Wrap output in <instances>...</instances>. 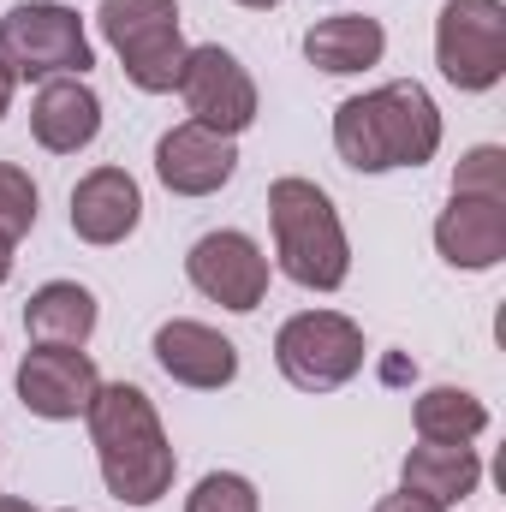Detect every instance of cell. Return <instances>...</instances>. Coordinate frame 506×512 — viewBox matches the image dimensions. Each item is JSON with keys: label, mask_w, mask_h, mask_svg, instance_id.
<instances>
[{"label": "cell", "mask_w": 506, "mask_h": 512, "mask_svg": "<svg viewBox=\"0 0 506 512\" xmlns=\"http://www.w3.org/2000/svg\"><path fill=\"white\" fill-rule=\"evenodd\" d=\"M90 441H96V465H102V483L120 507H155L173 477H179V453L161 429V411L149 405V393L131 382H102L90 411Z\"/></svg>", "instance_id": "6da1fadb"}, {"label": "cell", "mask_w": 506, "mask_h": 512, "mask_svg": "<svg viewBox=\"0 0 506 512\" xmlns=\"http://www.w3.org/2000/svg\"><path fill=\"white\" fill-rule=\"evenodd\" d=\"M441 108L417 78L346 96L334 108V149L352 173H399L441 155Z\"/></svg>", "instance_id": "7a4b0ae2"}, {"label": "cell", "mask_w": 506, "mask_h": 512, "mask_svg": "<svg viewBox=\"0 0 506 512\" xmlns=\"http://www.w3.org/2000/svg\"><path fill=\"white\" fill-rule=\"evenodd\" d=\"M268 233H274V262L292 286L340 292L352 280V239L340 227L334 197L316 179L286 173L268 185Z\"/></svg>", "instance_id": "3957f363"}, {"label": "cell", "mask_w": 506, "mask_h": 512, "mask_svg": "<svg viewBox=\"0 0 506 512\" xmlns=\"http://www.w3.org/2000/svg\"><path fill=\"white\" fill-rule=\"evenodd\" d=\"M96 24H102L108 48L120 54V72H126L131 90H143V96L179 90L191 42L179 30V6L173 0H102Z\"/></svg>", "instance_id": "277c9868"}, {"label": "cell", "mask_w": 506, "mask_h": 512, "mask_svg": "<svg viewBox=\"0 0 506 512\" xmlns=\"http://www.w3.org/2000/svg\"><path fill=\"white\" fill-rule=\"evenodd\" d=\"M0 60L12 78H84L96 66V48L84 36V18L60 0H18L0 18Z\"/></svg>", "instance_id": "5b68a950"}, {"label": "cell", "mask_w": 506, "mask_h": 512, "mask_svg": "<svg viewBox=\"0 0 506 512\" xmlns=\"http://www.w3.org/2000/svg\"><path fill=\"white\" fill-rule=\"evenodd\" d=\"M364 328L340 310H298L274 334V364L298 393H334L364 370Z\"/></svg>", "instance_id": "8992f818"}, {"label": "cell", "mask_w": 506, "mask_h": 512, "mask_svg": "<svg viewBox=\"0 0 506 512\" xmlns=\"http://www.w3.org/2000/svg\"><path fill=\"white\" fill-rule=\"evenodd\" d=\"M435 66L465 96L495 90L506 78V0H447L435 18Z\"/></svg>", "instance_id": "52a82bcc"}, {"label": "cell", "mask_w": 506, "mask_h": 512, "mask_svg": "<svg viewBox=\"0 0 506 512\" xmlns=\"http://www.w3.org/2000/svg\"><path fill=\"white\" fill-rule=\"evenodd\" d=\"M179 102H185V120L221 131V137H239L256 126V78L245 72V60L221 42H203L185 54V72H179Z\"/></svg>", "instance_id": "ba28073f"}, {"label": "cell", "mask_w": 506, "mask_h": 512, "mask_svg": "<svg viewBox=\"0 0 506 512\" xmlns=\"http://www.w3.org/2000/svg\"><path fill=\"white\" fill-rule=\"evenodd\" d=\"M185 280L209 304H221L233 316H251L256 304L268 298V256H262V245H256L251 233L221 227V233H203L185 251Z\"/></svg>", "instance_id": "9c48e42d"}, {"label": "cell", "mask_w": 506, "mask_h": 512, "mask_svg": "<svg viewBox=\"0 0 506 512\" xmlns=\"http://www.w3.org/2000/svg\"><path fill=\"white\" fill-rule=\"evenodd\" d=\"M102 370L84 346H30L18 364V405L42 423H72L90 411Z\"/></svg>", "instance_id": "30bf717a"}, {"label": "cell", "mask_w": 506, "mask_h": 512, "mask_svg": "<svg viewBox=\"0 0 506 512\" xmlns=\"http://www.w3.org/2000/svg\"><path fill=\"white\" fill-rule=\"evenodd\" d=\"M149 352H155V364H161L167 382L191 387V393H221V387L239 382V346L221 328H209V322L173 316V322L155 328Z\"/></svg>", "instance_id": "8fae6325"}, {"label": "cell", "mask_w": 506, "mask_h": 512, "mask_svg": "<svg viewBox=\"0 0 506 512\" xmlns=\"http://www.w3.org/2000/svg\"><path fill=\"white\" fill-rule=\"evenodd\" d=\"M233 173H239L233 137L197 126V120H179L173 131H161V143H155V179L173 197H215Z\"/></svg>", "instance_id": "7c38bea8"}, {"label": "cell", "mask_w": 506, "mask_h": 512, "mask_svg": "<svg viewBox=\"0 0 506 512\" xmlns=\"http://www.w3.org/2000/svg\"><path fill=\"white\" fill-rule=\"evenodd\" d=\"M435 251L459 274H489L506 262V203L501 197H447L435 215Z\"/></svg>", "instance_id": "4fadbf2b"}, {"label": "cell", "mask_w": 506, "mask_h": 512, "mask_svg": "<svg viewBox=\"0 0 506 512\" xmlns=\"http://www.w3.org/2000/svg\"><path fill=\"white\" fill-rule=\"evenodd\" d=\"M143 221V191L126 167H90L78 185H72V233L96 251L108 245H126Z\"/></svg>", "instance_id": "5bb4252c"}, {"label": "cell", "mask_w": 506, "mask_h": 512, "mask_svg": "<svg viewBox=\"0 0 506 512\" xmlns=\"http://www.w3.org/2000/svg\"><path fill=\"white\" fill-rule=\"evenodd\" d=\"M30 137L48 155H78L102 137V96L84 78H48L30 102Z\"/></svg>", "instance_id": "9a60e30c"}, {"label": "cell", "mask_w": 506, "mask_h": 512, "mask_svg": "<svg viewBox=\"0 0 506 512\" xmlns=\"http://www.w3.org/2000/svg\"><path fill=\"white\" fill-rule=\"evenodd\" d=\"M399 489H411L435 507H459L483 489V453L477 447H447V441H417L399 465Z\"/></svg>", "instance_id": "2e32d148"}, {"label": "cell", "mask_w": 506, "mask_h": 512, "mask_svg": "<svg viewBox=\"0 0 506 512\" xmlns=\"http://www.w3.org/2000/svg\"><path fill=\"white\" fill-rule=\"evenodd\" d=\"M381 54H387V30H381V18H364V12H334L304 30V60L328 78L370 72V66H381Z\"/></svg>", "instance_id": "e0dca14e"}, {"label": "cell", "mask_w": 506, "mask_h": 512, "mask_svg": "<svg viewBox=\"0 0 506 512\" xmlns=\"http://www.w3.org/2000/svg\"><path fill=\"white\" fill-rule=\"evenodd\" d=\"M96 322H102L96 292L78 280H42L24 304V328L36 346H90Z\"/></svg>", "instance_id": "ac0fdd59"}, {"label": "cell", "mask_w": 506, "mask_h": 512, "mask_svg": "<svg viewBox=\"0 0 506 512\" xmlns=\"http://www.w3.org/2000/svg\"><path fill=\"white\" fill-rule=\"evenodd\" d=\"M411 429L417 441H447V447H471L489 429V405L471 387H429L411 405Z\"/></svg>", "instance_id": "d6986e66"}, {"label": "cell", "mask_w": 506, "mask_h": 512, "mask_svg": "<svg viewBox=\"0 0 506 512\" xmlns=\"http://www.w3.org/2000/svg\"><path fill=\"white\" fill-rule=\"evenodd\" d=\"M36 209H42L36 179H30L18 161H0V239L18 245V239L36 227Z\"/></svg>", "instance_id": "ffe728a7"}, {"label": "cell", "mask_w": 506, "mask_h": 512, "mask_svg": "<svg viewBox=\"0 0 506 512\" xmlns=\"http://www.w3.org/2000/svg\"><path fill=\"white\" fill-rule=\"evenodd\" d=\"M185 512H262V495H256L251 477H239V471H209L185 495Z\"/></svg>", "instance_id": "44dd1931"}, {"label": "cell", "mask_w": 506, "mask_h": 512, "mask_svg": "<svg viewBox=\"0 0 506 512\" xmlns=\"http://www.w3.org/2000/svg\"><path fill=\"white\" fill-rule=\"evenodd\" d=\"M453 191L459 197H501L506 203V149L501 143H477L459 155V173H453Z\"/></svg>", "instance_id": "7402d4cb"}, {"label": "cell", "mask_w": 506, "mask_h": 512, "mask_svg": "<svg viewBox=\"0 0 506 512\" xmlns=\"http://www.w3.org/2000/svg\"><path fill=\"white\" fill-rule=\"evenodd\" d=\"M376 512H447V507H435V501H423V495H411V489H399V495H381Z\"/></svg>", "instance_id": "603a6c76"}, {"label": "cell", "mask_w": 506, "mask_h": 512, "mask_svg": "<svg viewBox=\"0 0 506 512\" xmlns=\"http://www.w3.org/2000/svg\"><path fill=\"white\" fill-rule=\"evenodd\" d=\"M12 90H18V78H12V72H6V60H0V120L12 114Z\"/></svg>", "instance_id": "cb8c5ba5"}, {"label": "cell", "mask_w": 506, "mask_h": 512, "mask_svg": "<svg viewBox=\"0 0 506 512\" xmlns=\"http://www.w3.org/2000/svg\"><path fill=\"white\" fill-rule=\"evenodd\" d=\"M0 512H36L24 495H0Z\"/></svg>", "instance_id": "d4e9b609"}, {"label": "cell", "mask_w": 506, "mask_h": 512, "mask_svg": "<svg viewBox=\"0 0 506 512\" xmlns=\"http://www.w3.org/2000/svg\"><path fill=\"white\" fill-rule=\"evenodd\" d=\"M6 280H12V245L0 239V286H6Z\"/></svg>", "instance_id": "484cf974"}, {"label": "cell", "mask_w": 506, "mask_h": 512, "mask_svg": "<svg viewBox=\"0 0 506 512\" xmlns=\"http://www.w3.org/2000/svg\"><path fill=\"white\" fill-rule=\"evenodd\" d=\"M239 6H251V12H274L280 0H239Z\"/></svg>", "instance_id": "4316f807"}, {"label": "cell", "mask_w": 506, "mask_h": 512, "mask_svg": "<svg viewBox=\"0 0 506 512\" xmlns=\"http://www.w3.org/2000/svg\"><path fill=\"white\" fill-rule=\"evenodd\" d=\"M66 512H72V507H66Z\"/></svg>", "instance_id": "83f0119b"}]
</instances>
